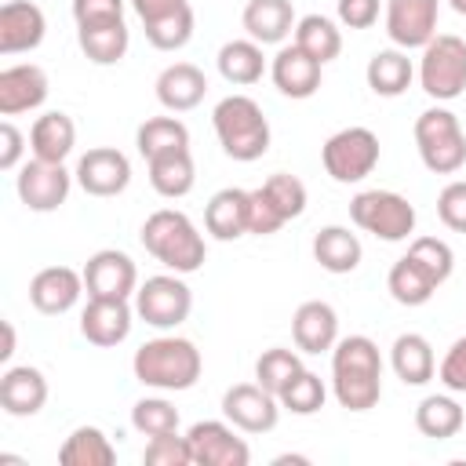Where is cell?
Returning <instances> with one entry per match:
<instances>
[{"label": "cell", "mask_w": 466, "mask_h": 466, "mask_svg": "<svg viewBox=\"0 0 466 466\" xmlns=\"http://www.w3.org/2000/svg\"><path fill=\"white\" fill-rule=\"evenodd\" d=\"M331 390L346 411H368L382 397V357L368 335H346L331 350Z\"/></svg>", "instance_id": "1"}, {"label": "cell", "mask_w": 466, "mask_h": 466, "mask_svg": "<svg viewBox=\"0 0 466 466\" xmlns=\"http://www.w3.org/2000/svg\"><path fill=\"white\" fill-rule=\"evenodd\" d=\"M131 371H135V379L142 386H153V390H164V393H178V390L197 386V379L204 371V357L189 339L160 335V339H149V342H142L135 350Z\"/></svg>", "instance_id": "2"}, {"label": "cell", "mask_w": 466, "mask_h": 466, "mask_svg": "<svg viewBox=\"0 0 466 466\" xmlns=\"http://www.w3.org/2000/svg\"><path fill=\"white\" fill-rule=\"evenodd\" d=\"M142 248L175 273H197L208 258V244L193 218L175 208H160L142 222Z\"/></svg>", "instance_id": "3"}, {"label": "cell", "mask_w": 466, "mask_h": 466, "mask_svg": "<svg viewBox=\"0 0 466 466\" xmlns=\"http://www.w3.org/2000/svg\"><path fill=\"white\" fill-rule=\"evenodd\" d=\"M218 146L226 157L251 164L269 149V120L251 95H226L211 113Z\"/></svg>", "instance_id": "4"}, {"label": "cell", "mask_w": 466, "mask_h": 466, "mask_svg": "<svg viewBox=\"0 0 466 466\" xmlns=\"http://www.w3.org/2000/svg\"><path fill=\"white\" fill-rule=\"evenodd\" d=\"M415 149L419 160L426 164V171L433 175H455L466 164V135L462 124L451 109L433 106L426 113H419L415 120Z\"/></svg>", "instance_id": "5"}, {"label": "cell", "mask_w": 466, "mask_h": 466, "mask_svg": "<svg viewBox=\"0 0 466 466\" xmlns=\"http://www.w3.org/2000/svg\"><path fill=\"white\" fill-rule=\"evenodd\" d=\"M350 218L357 229L379 240H408L415 233V204L393 189H364L350 200Z\"/></svg>", "instance_id": "6"}, {"label": "cell", "mask_w": 466, "mask_h": 466, "mask_svg": "<svg viewBox=\"0 0 466 466\" xmlns=\"http://www.w3.org/2000/svg\"><path fill=\"white\" fill-rule=\"evenodd\" d=\"M419 84L430 98L451 102L466 91V40L455 33H437L419 58Z\"/></svg>", "instance_id": "7"}, {"label": "cell", "mask_w": 466, "mask_h": 466, "mask_svg": "<svg viewBox=\"0 0 466 466\" xmlns=\"http://www.w3.org/2000/svg\"><path fill=\"white\" fill-rule=\"evenodd\" d=\"M320 160L335 182H364L379 164V135L371 127H342L324 142Z\"/></svg>", "instance_id": "8"}, {"label": "cell", "mask_w": 466, "mask_h": 466, "mask_svg": "<svg viewBox=\"0 0 466 466\" xmlns=\"http://www.w3.org/2000/svg\"><path fill=\"white\" fill-rule=\"evenodd\" d=\"M193 309V291L178 273H157L135 291V313L149 328H178Z\"/></svg>", "instance_id": "9"}, {"label": "cell", "mask_w": 466, "mask_h": 466, "mask_svg": "<svg viewBox=\"0 0 466 466\" xmlns=\"http://www.w3.org/2000/svg\"><path fill=\"white\" fill-rule=\"evenodd\" d=\"M237 426L226 419H204V422H193L189 426V451H193V462L197 466H248L251 462V448L244 437L233 433Z\"/></svg>", "instance_id": "10"}, {"label": "cell", "mask_w": 466, "mask_h": 466, "mask_svg": "<svg viewBox=\"0 0 466 466\" xmlns=\"http://www.w3.org/2000/svg\"><path fill=\"white\" fill-rule=\"evenodd\" d=\"M76 175L66 171V164H51V160H25L18 178H15V189H18V200L29 208V211H55L66 204L69 197V186H73Z\"/></svg>", "instance_id": "11"}, {"label": "cell", "mask_w": 466, "mask_h": 466, "mask_svg": "<svg viewBox=\"0 0 466 466\" xmlns=\"http://www.w3.org/2000/svg\"><path fill=\"white\" fill-rule=\"evenodd\" d=\"M222 415L244 433H269L280 419V400L258 382H237L222 393Z\"/></svg>", "instance_id": "12"}, {"label": "cell", "mask_w": 466, "mask_h": 466, "mask_svg": "<svg viewBox=\"0 0 466 466\" xmlns=\"http://www.w3.org/2000/svg\"><path fill=\"white\" fill-rule=\"evenodd\" d=\"M84 288L87 299H131L138 291V269L131 255L116 248H102L84 266Z\"/></svg>", "instance_id": "13"}, {"label": "cell", "mask_w": 466, "mask_h": 466, "mask_svg": "<svg viewBox=\"0 0 466 466\" xmlns=\"http://www.w3.org/2000/svg\"><path fill=\"white\" fill-rule=\"evenodd\" d=\"M437 0H386V36L393 47H426L437 36Z\"/></svg>", "instance_id": "14"}, {"label": "cell", "mask_w": 466, "mask_h": 466, "mask_svg": "<svg viewBox=\"0 0 466 466\" xmlns=\"http://www.w3.org/2000/svg\"><path fill=\"white\" fill-rule=\"evenodd\" d=\"M73 175L87 197H116L131 182V160L113 146H95L76 160Z\"/></svg>", "instance_id": "15"}, {"label": "cell", "mask_w": 466, "mask_h": 466, "mask_svg": "<svg viewBox=\"0 0 466 466\" xmlns=\"http://www.w3.org/2000/svg\"><path fill=\"white\" fill-rule=\"evenodd\" d=\"M84 273L69 269V266H47L40 269L33 280H29V302L47 313V317H58V313H69L80 295H84Z\"/></svg>", "instance_id": "16"}, {"label": "cell", "mask_w": 466, "mask_h": 466, "mask_svg": "<svg viewBox=\"0 0 466 466\" xmlns=\"http://www.w3.org/2000/svg\"><path fill=\"white\" fill-rule=\"evenodd\" d=\"M47 18L33 0H7L0 7V55H22L40 47Z\"/></svg>", "instance_id": "17"}, {"label": "cell", "mask_w": 466, "mask_h": 466, "mask_svg": "<svg viewBox=\"0 0 466 466\" xmlns=\"http://www.w3.org/2000/svg\"><path fill=\"white\" fill-rule=\"evenodd\" d=\"M80 335L91 346H120L131 335V306L127 299H87L80 313Z\"/></svg>", "instance_id": "18"}, {"label": "cell", "mask_w": 466, "mask_h": 466, "mask_svg": "<svg viewBox=\"0 0 466 466\" xmlns=\"http://www.w3.org/2000/svg\"><path fill=\"white\" fill-rule=\"evenodd\" d=\"M47 98V73L33 62H18L0 69V113L4 116H18L29 113L36 106H44Z\"/></svg>", "instance_id": "19"}, {"label": "cell", "mask_w": 466, "mask_h": 466, "mask_svg": "<svg viewBox=\"0 0 466 466\" xmlns=\"http://www.w3.org/2000/svg\"><path fill=\"white\" fill-rule=\"evenodd\" d=\"M269 76H273V84H277L280 95H288V98H309L320 87V62L309 58L299 44H284L273 55Z\"/></svg>", "instance_id": "20"}, {"label": "cell", "mask_w": 466, "mask_h": 466, "mask_svg": "<svg viewBox=\"0 0 466 466\" xmlns=\"http://www.w3.org/2000/svg\"><path fill=\"white\" fill-rule=\"evenodd\" d=\"M291 339L302 353H328L335 350L339 342V313L320 302V299H309L295 309L291 317Z\"/></svg>", "instance_id": "21"}, {"label": "cell", "mask_w": 466, "mask_h": 466, "mask_svg": "<svg viewBox=\"0 0 466 466\" xmlns=\"http://www.w3.org/2000/svg\"><path fill=\"white\" fill-rule=\"evenodd\" d=\"M44 404H47V379H44L40 368L18 364V368L4 371V379H0V408L7 415L25 419V415H36Z\"/></svg>", "instance_id": "22"}, {"label": "cell", "mask_w": 466, "mask_h": 466, "mask_svg": "<svg viewBox=\"0 0 466 466\" xmlns=\"http://www.w3.org/2000/svg\"><path fill=\"white\" fill-rule=\"evenodd\" d=\"M208 95V76L193 62H175L157 76V102L167 113H186L197 109Z\"/></svg>", "instance_id": "23"}, {"label": "cell", "mask_w": 466, "mask_h": 466, "mask_svg": "<svg viewBox=\"0 0 466 466\" xmlns=\"http://www.w3.org/2000/svg\"><path fill=\"white\" fill-rule=\"evenodd\" d=\"M390 364L397 371V379L404 386H426L433 375H437V357H433V346L426 335L419 331H408V335H397L393 346H390Z\"/></svg>", "instance_id": "24"}, {"label": "cell", "mask_w": 466, "mask_h": 466, "mask_svg": "<svg viewBox=\"0 0 466 466\" xmlns=\"http://www.w3.org/2000/svg\"><path fill=\"white\" fill-rule=\"evenodd\" d=\"M240 22L255 44H284L299 18L291 0H248Z\"/></svg>", "instance_id": "25"}, {"label": "cell", "mask_w": 466, "mask_h": 466, "mask_svg": "<svg viewBox=\"0 0 466 466\" xmlns=\"http://www.w3.org/2000/svg\"><path fill=\"white\" fill-rule=\"evenodd\" d=\"M76 146V124L69 113H44L36 116V124L29 127V149L36 160H51V164H62Z\"/></svg>", "instance_id": "26"}, {"label": "cell", "mask_w": 466, "mask_h": 466, "mask_svg": "<svg viewBox=\"0 0 466 466\" xmlns=\"http://www.w3.org/2000/svg\"><path fill=\"white\" fill-rule=\"evenodd\" d=\"M204 229L215 240H237L248 233V189H218L204 208Z\"/></svg>", "instance_id": "27"}, {"label": "cell", "mask_w": 466, "mask_h": 466, "mask_svg": "<svg viewBox=\"0 0 466 466\" xmlns=\"http://www.w3.org/2000/svg\"><path fill=\"white\" fill-rule=\"evenodd\" d=\"M364 76H368V87H371L375 95L397 98V95L408 91V84H411V76H415V66H411V58H408V51L386 47V51H375V55L368 58Z\"/></svg>", "instance_id": "28"}, {"label": "cell", "mask_w": 466, "mask_h": 466, "mask_svg": "<svg viewBox=\"0 0 466 466\" xmlns=\"http://www.w3.org/2000/svg\"><path fill=\"white\" fill-rule=\"evenodd\" d=\"M360 255H364L360 237L350 233L346 226H324L313 237V258L328 273H353L360 266Z\"/></svg>", "instance_id": "29"}, {"label": "cell", "mask_w": 466, "mask_h": 466, "mask_svg": "<svg viewBox=\"0 0 466 466\" xmlns=\"http://www.w3.org/2000/svg\"><path fill=\"white\" fill-rule=\"evenodd\" d=\"M76 40H80V51L95 66H116L127 55L131 33L124 18H116V22H98V25H76Z\"/></svg>", "instance_id": "30"}, {"label": "cell", "mask_w": 466, "mask_h": 466, "mask_svg": "<svg viewBox=\"0 0 466 466\" xmlns=\"http://www.w3.org/2000/svg\"><path fill=\"white\" fill-rule=\"evenodd\" d=\"M218 73L226 84H237V87H248L255 80H262V69H266V55H262V44H255L251 36L248 40H226L218 47Z\"/></svg>", "instance_id": "31"}, {"label": "cell", "mask_w": 466, "mask_h": 466, "mask_svg": "<svg viewBox=\"0 0 466 466\" xmlns=\"http://www.w3.org/2000/svg\"><path fill=\"white\" fill-rule=\"evenodd\" d=\"M146 164H149V186L167 200L186 197L193 189V182H197V167H193V153L189 149H175V153L153 157Z\"/></svg>", "instance_id": "32"}, {"label": "cell", "mask_w": 466, "mask_h": 466, "mask_svg": "<svg viewBox=\"0 0 466 466\" xmlns=\"http://www.w3.org/2000/svg\"><path fill=\"white\" fill-rule=\"evenodd\" d=\"M58 462L62 466H113L116 448L98 426H76L58 448Z\"/></svg>", "instance_id": "33"}, {"label": "cell", "mask_w": 466, "mask_h": 466, "mask_svg": "<svg viewBox=\"0 0 466 466\" xmlns=\"http://www.w3.org/2000/svg\"><path fill=\"white\" fill-rule=\"evenodd\" d=\"M462 422H466V415H462L459 400L448 397V393H430V397H422L419 408H415V426H419V433H422V437H433V441L455 437V433L462 430Z\"/></svg>", "instance_id": "34"}, {"label": "cell", "mask_w": 466, "mask_h": 466, "mask_svg": "<svg viewBox=\"0 0 466 466\" xmlns=\"http://www.w3.org/2000/svg\"><path fill=\"white\" fill-rule=\"evenodd\" d=\"M135 146L146 160L175 153V149H189V127L178 116H149L138 131H135Z\"/></svg>", "instance_id": "35"}, {"label": "cell", "mask_w": 466, "mask_h": 466, "mask_svg": "<svg viewBox=\"0 0 466 466\" xmlns=\"http://www.w3.org/2000/svg\"><path fill=\"white\" fill-rule=\"evenodd\" d=\"M142 29H146V40L157 51H178V47H186L189 36H193V7H189V0L178 4V7H171V11H164V15H157V18H146Z\"/></svg>", "instance_id": "36"}, {"label": "cell", "mask_w": 466, "mask_h": 466, "mask_svg": "<svg viewBox=\"0 0 466 466\" xmlns=\"http://www.w3.org/2000/svg\"><path fill=\"white\" fill-rule=\"evenodd\" d=\"M295 44H299L309 58H317V62L324 66V62L339 58V51H342V33H339V25H335L331 18H324V15H306V18L295 22Z\"/></svg>", "instance_id": "37"}, {"label": "cell", "mask_w": 466, "mask_h": 466, "mask_svg": "<svg viewBox=\"0 0 466 466\" xmlns=\"http://www.w3.org/2000/svg\"><path fill=\"white\" fill-rule=\"evenodd\" d=\"M386 288H390V295H393L400 306H422V302H430L433 291H437V284H433V280H430L408 255L397 258V262L390 266Z\"/></svg>", "instance_id": "38"}, {"label": "cell", "mask_w": 466, "mask_h": 466, "mask_svg": "<svg viewBox=\"0 0 466 466\" xmlns=\"http://www.w3.org/2000/svg\"><path fill=\"white\" fill-rule=\"evenodd\" d=\"M324 397H328L324 379L313 375V371H306V368H302V371L277 393L280 408L291 411V415H313V411H320V408H324Z\"/></svg>", "instance_id": "39"}, {"label": "cell", "mask_w": 466, "mask_h": 466, "mask_svg": "<svg viewBox=\"0 0 466 466\" xmlns=\"http://www.w3.org/2000/svg\"><path fill=\"white\" fill-rule=\"evenodd\" d=\"M408 258L441 288L448 277H451V269H455V251L441 240V237H415L411 240V248H408Z\"/></svg>", "instance_id": "40"}, {"label": "cell", "mask_w": 466, "mask_h": 466, "mask_svg": "<svg viewBox=\"0 0 466 466\" xmlns=\"http://www.w3.org/2000/svg\"><path fill=\"white\" fill-rule=\"evenodd\" d=\"M299 371H302L299 353H295V350H284V346H273V350H266V353L255 360V382L266 386L269 393H280Z\"/></svg>", "instance_id": "41"}, {"label": "cell", "mask_w": 466, "mask_h": 466, "mask_svg": "<svg viewBox=\"0 0 466 466\" xmlns=\"http://www.w3.org/2000/svg\"><path fill=\"white\" fill-rule=\"evenodd\" d=\"M131 426L142 437H164V433H178V408L164 397H142L131 408Z\"/></svg>", "instance_id": "42"}, {"label": "cell", "mask_w": 466, "mask_h": 466, "mask_svg": "<svg viewBox=\"0 0 466 466\" xmlns=\"http://www.w3.org/2000/svg\"><path fill=\"white\" fill-rule=\"evenodd\" d=\"M262 189L269 193V200L277 204V211H280L288 222L306 211V186H302V178H295V175H288V171H277V175H269V178L262 182Z\"/></svg>", "instance_id": "43"}, {"label": "cell", "mask_w": 466, "mask_h": 466, "mask_svg": "<svg viewBox=\"0 0 466 466\" xmlns=\"http://www.w3.org/2000/svg\"><path fill=\"white\" fill-rule=\"evenodd\" d=\"M288 218L277 211V204L269 200V193L258 186V189H248V233L255 237H269L284 226Z\"/></svg>", "instance_id": "44"}, {"label": "cell", "mask_w": 466, "mask_h": 466, "mask_svg": "<svg viewBox=\"0 0 466 466\" xmlns=\"http://www.w3.org/2000/svg\"><path fill=\"white\" fill-rule=\"evenodd\" d=\"M142 459L149 466H189L193 462V451H189V437H178V433H164V437H149Z\"/></svg>", "instance_id": "45"}, {"label": "cell", "mask_w": 466, "mask_h": 466, "mask_svg": "<svg viewBox=\"0 0 466 466\" xmlns=\"http://www.w3.org/2000/svg\"><path fill=\"white\" fill-rule=\"evenodd\" d=\"M437 215H441V222L448 226V229H455V233H466V182H448L444 189H441V197H437Z\"/></svg>", "instance_id": "46"}, {"label": "cell", "mask_w": 466, "mask_h": 466, "mask_svg": "<svg viewBox=\"0 0 466 466\" xmlns=\"http://www.w3.org/2000/svg\"><path fill=\"white\" fill-rule=\"evenodd\" d=\"M437 379L444 382L448 393H466V335L455 339L437 368Z\"/></svg>", "instance_id": "47"}, {"label": "cell", "mask_w": 466, "mask_h": 466, "mask_svg": "<svg viewBox=\"0 0 466 466\" xmlns=\"http://www.w3.org/2000/svg\"><path fill=\"white\" fill-rule=\"evenodd\" d=\"M73 18H76V25L116 22V18H124V0H73Z\"/></svg>", "instance_id": "48"}, {"label": "cell", "mask_w": 466, "mask_h": 466, "mask_svg": "<svg viewBox=\"0 0 466 466\" xmlns=\"http://www.w3.org/2000/svg\"><path fill=\"white\" fill-rule=\"evenodd\" d=\"M339 22L346 29H371L379 22V0H339Z\"/></svg>", "instance_id": "49"}, {"label": "cell", "mask_w": 466, "mask_h": 466, "mask_svg": "<svg viewBox=\"0 0 466 466\" xmlns=\"http://www.w3.org/2000/svg\"><path fill=\"white\" fill-rule=\"evenodd\" d=\"M22 149H25V135L11 120H4L0 124V171H15L22 160Z\"/></svg>", "instance_id": "50"}, {"label": "cell", "mask_w": 466, "mask_h": 466, "mask_svg": "<svg viewBox=\"0 0 466 466\" xmlns=\"http://www.w3.org/2000/svg\"><path fill=\"white\" fill-rule=\"evenodd\" d=\"M178 4H186V0H131L135 15H138L142 22H146V18H157V15H164V11L178 7Z\"/></svg>", "instance_id": "51"}, {"label": "cell", "mask_w": 466, "mask_h": 466, "mask_svg": "<svg viewBox=\"0 0 466 466\" xmlns=\"http://www.w3.org/2000/svg\"><path fill=\"white\" fill-rule=\"evenodd\" d=\"M11 353H15V324H11V320H4V346H0V360H11Z\"/></svg>", "instance_id": "52"}, {"label": "cell", "mask_w": 466, "mask_h": 466, "mask_svg": "<svg viewBox=\"0 0 466 466\" xmlns=\"http://www.w3.org/2000/svg\"><path fill=\"white\" fill-rule=\"evenodd\" d=\"M448 4H451V7L459 11V15H466V0H448Z\"/></svg>", "instance_id": "53"}]
</instances>
